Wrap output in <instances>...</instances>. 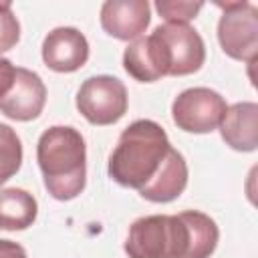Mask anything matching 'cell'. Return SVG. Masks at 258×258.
<instances>
[{"instance_id":"4","label":"cell","mask_w":258,"mask_h":258,"mask_svg":"<svg viewBox=\"0 0 258 258\" xmlns=\"http://www.w3.org/2000/svg\"><path fill=\"white\" fill-rule=\"evenodd\" d=\"M222 8L218 20V40L222 50L248 64L258 54V8L252 2H216Z\"/></svg>"},{"instance_id":"15","label":"cell","mask_w":258,"mask_h":258,"mask_svg":"<svg viewBox=\"0 0 258 258\" xmlns=\"http://www.w3.org/2000/svg\"><path fill=\"white\" fill-rule=\"evenodd\" d=\"M22 165V141L16 131L0 123V185L6 183Z\"/></svg>"},{"instance_id":"17","label":"cell","mask_w":258,"mask_h":258,"mask_svg":"<svg viewBox=\"0 0 258 258\" xmlns=\"http://www.w3.org/2000/svg\"><path fill=\"white\" fill-rule=\"evenodd\" d=\"M20 40V22L10 0H0V52L10 50Z\"/></svg>"},{"instance_id":"8","label":"cell","mask_w":258,"mask_h":258,"mask_svg":"<svg viewBox=\"0 0 258 258\" xmlns=\"http://www.w3.org/2000/svg\"><path fill=\"white\" fill-rule=\"evenodd\" d=\"M42 60L54 73H75L89 60V40L75 26H56L42 40Z\"/></svg>"},{"instance_id":"14","label":"cell","mask_w":258,"mask_h":258,"mask_svg":"<svg viewBox=\"0 0 258 258\" xmlns=\"http://www.w3.org/2000/svg\"><path fill=\"white\" fill-rule=\"evenodd\" d=\"M38 214L36 198L22 187L0 189V230L16 232L34 224Z\"/></svg>"},{"instance_id":"9","label":"cell","mask_w":258,"mask_h":258,"mask_svg":"<svg viewBox=\"0 0 258 258\" xmlns=\"http://www.w3.org/2000/svg\"><path fill=\"white\" fill-rule=\"evenodd\" d=\"M103 30L117 40L139 38L151 22V6L147 0H107L99 14Z\"/></svg>"},{"instance_id":"11","label":"cell","mask_w":258,"mask_h":258,"mask_svg":"<svg viewBox=\"0 0 258 258\" xmlns=\"http://www.w3.org/2000/svg\"><path fill=\"white\" fill-rule=\"evenodd\" d=\"M220 135L236 151H256L258 147V105L240 101L226 109L220 121Z\"/></svg>"},{"instance_id":"18","label":"cell","mask_w":258,"mask_h":258,"mask_svg":"<svg viewBox=\"0 0 258 258\" xmlns=\"http://www.w3.org/2000/svg\"><path fill=\"white\" fill-rule=\"evenodd\" d=\"M14 79H16V67L8 58L0 56V99L10 93Z\"/></svg>"},{"instance_id":"6","label":"cell","mask_w":258,"mask_h":258,"mask_svg":"<svg viewBox=\"0 0 258 258\" xmlns=\"http://www.w3.org/2000/svg\"><path fill=\"white\" fill-rule=\"evenodd\" d=\"M77 109L91 125H113L129 105L123 81L111 75H95L83 81L77 91Z\"/></svg>"},{"instance_id":"5","label":"cell","mask_w":258,"mask_h":258,"mask_svg":"<svg viewBox=\"0 0 258 258\" xmlns=\"http://www.w3.org/2000/svg\"><path fill=\"white\" fill-rule=\"evenodd\" d=\"M167 77H183L198 73L206 60V44L200 32L189 24L165 22L153 28Z\"/></svg>"},{"instance_id":"1","label":"cell","mask_w":258,"mask_h":258,"mask_svg":"<svg viewBox=\"0 0 258 258\" xmlns=\"http://www.w3.org/2000/svg\"><path fill=\"white\" fill-rule=\"evenodd\" d=\"M218 240V224L208 214L185 210L137 218L123 248L129 258H210Z\"/></svg>"},{"instance_id":"7","label":"cell","mask_w":258,"mask_h":258,"mask_svg":"<svg viewBox=\"0 0 258 258\" xmlns=\"http://www.w3.org/2000/svg\"><path fill=\"white\" fill-rule=\"evenodd\" d=\"M226 109V99L218 91L191 87L173 99L171 119L185 133H210L220 125Z\"/></svg>"},{"instance_id":"12","label":"cell","mask_w":258,"mask_h":258,"mask_svg":"<svg viewBox=\"0 0 258 258\" xmlns=\"http://www.w3.org/2000/svg\"><path fill=\"white\" fill-rule=\"evenodd\" d=\"M187 185V163L177 149H169L157 175L139 189V196L153 204H167L177 200Z\"/></svg>"},{"instance_id":"2","label":"cell","mask_w":258,"mask_h":258,"mask_svg":"<svg viewBox=\"0 0 258 258\" xmlns=\"http://www.w3.org/2000/svg\"><path fill=\"white\" fill-rule=\"evenodd\" d=\"M169 149V137L159 123L137 119L121 131L109 155L107 173L115 183L139 191L157 175Z\"/></svg>"},{"instance_id":"10","label":"cell","mask_w":258,"mask_h":258,"mask_svg":"<svg viewBox=\"0 0 258 258\" xmlns=\"http://www.w3.org/2000/svg\"><path fill=\"white\" fill-rule=\"evenodd\" d=\"M46 103V87L42 79L24 67H16V79L6 97L0 99V113L14 121L36 119Z\"/></svg>"},{"instance_id":"13","label":"cell","mask_w":258,"mask_h":258,"mask_svg":"<svg viewBox=\"0 0 258 258\" xmlns=\"http://www.w3.org/2000/svg\"><path fill=\"white\" fill-rule=\"evenodd\" d=\"M123 69L139 83H155L165 75L159 48L151 34L131 40L123 52Z\"/></svg>"},{"instance_id":"3","label":"cell","mask_w":258,"mask_h":258,"mask_svg":"<svg viewBox=\"0 0 258 258\" xmlns=\"http://www.w3.org/2000/svg\"><path fill=\"white\" fill-rule=\"evenodd\" d=\"M36 161L44 187L54 200L69 202L85 189L87 145L79 129L71 125L44 129L36 143Z\"/></svg>"},{"instance_id":"16","label":"cell","mask_w":258,"mask_h":258,"mask_svg":"<svg viewBox=\"0 0 258 258\" xmlns=\"http://www.w3.org/2000/svg\"><path fill=\"white\" fill-rule=\"evenodd\" d=\"M157 12L167 20V22H177V24H187L196 14L204 8V2H185V0H157L155 2Z\"/></svg>"},{"instance_id":"19","label":"cell","mask_w":258,"mask_h":258,"mask_svg":"<svg viewBox=\"0 0 258 258\" xmlns=\"http://www.w3.org/2000/svg\"><path fill=\"white\" fill-rule=\"evenodd\" d=\"M0 258H28V254L18 242L0 238Z\"/></svg>"}]
</instances>
